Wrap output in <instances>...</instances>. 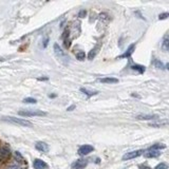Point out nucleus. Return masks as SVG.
I'll list each match as a JSON object with an SVG mask.
<instances>
[{
    "label": "nucleus",
    "mask_w": 169,
    "mask_h": 169,
    "mask_svg": "<svg viewBox=\"0 0 169 169\" xmlns=\"http://www.w3.org/2000/svg\"><path fill=\"white\" fill-rule=\"evenodd\" d=\"M165 125H167L166 120H164V122H161V123H151V124H149V126H150V127H155V128H160V127L165 126Z\"/></svg>",
    "instance_id": "obj_19"
},
{
    "label": "nucleus",
    "mask_w": 169,
    "mask_h": 169,
    "mask_svg": "<svg viewBox=\"0 0 169 169\" xmlns=\"http://www.w3.org/2000/svg\"><path fill=\"white\" fill-rule=\"evenodd\" d=\"M100 44H96V46H95V48H94V49H92V50H91V51H90V53H89V55H88V58H89V59H90V60H92L93 58H94L95 56H96V54L98 53V50H100Z\"/></svg>",
    "instance_id": "obj_13"
},
{
    "label": "nucleus",
    "mask_w": 169,
    "mask_h": 169,
    "mask_svg": "<svg viewBox=\"0 0 169 169\" xmlns=\"http://www.w3.org/2000/svg\"><path fill=\"white\" fill-rule=\"evenodd\" d=\"M86 14H87V12L85 11V10H83V11H80L78 13V17H80V18H83V17H85L86 16Z\"/></svg>",
    "instance_id": "obj_25"
},
{
    "label": "nucleus",
    "mask_w": 169,
    "mask_h": 169,
    "mask_svg": "<svg viewBox=\"0 0 169 169\" xmlns=\"http://www.w3.org/2000/svg\"><path fill=\"white\" fill-rule=\"evenodd\" d=\"M100 81L103 83H118V79L114 77H104V78H100Z\"/></svg>",
    "instance_id": "obj_14"
},
{
    "label": "nucleus",
    "mask_w": 169,
    "mask_h": 169,
    "mask_svg": "<svg viewBox=\"0 0 169 169\" xmlns=\"http://www.w3.org/2000/svg\"><path fill=\"white\" fill-rule=\"evenodd\" d=\"M33 166L35 167V169H46V168H48V164H46V163H44V161L39 160V159H36V160H34Z\"/></svg>",
    "instance_id": "obj_10"
},
{
    "label": "nucleus",
    "mask_w": 169,
    "mask_h": 169,
    "mask_svg": "<svg viewBox=\"0 0 169 169\" xmlns=\"http://www.w3.org/2000/svg\"><path fill=\"white\" fill-rule=\"evenodd\" d=\"M7 169H24V168H20L19 166H17V165H12V166L7 167ZM27 169V168H26Z\"/></svg>",
    "instance_id": "obj_27"
},
{
    "label": "nucleus",
    "mask_w": 169,
    "mask_h": 169,
    "mask_svg": "<svg viewBox=\"0 0 169 169\" xmlns=\"http://www.w3.org/2000/svg\"><path fill=\"white\" fill-rule=\"evenodd\" d=\"M154 66L158 69H164V65H163V63H161L160 60H154Z\"/></svg>",
    "instance_id": "obj_23"
},
{
    "label": "nucleus",
    "mask_w": 169,
    "mask_h": 169,
    "mask_svg": "<svg viewBox=\"0 0 169 169\" xmlns=\"http://www.w3.org/2000/svg\"><path fill=\"white\" fill-rule=\"evenodd\" d=\"M20 116H26V117H30V116H46V113L41 110H21L18 112Z\"/></svg>",
    "instance_id": "obj_3"
},
{
    "label": "nucleus",
    "mask_w": 169,
    "mask_h": 169,
    "mask_svg": "<svg viewBox=\"0 0 169 169\" xmlns=\"http://www.w3.org/2000/svg\"><path fill=\"white\" fill-rule=\"evenodd\" d=\"M35 148L42 153H46L49 151V146H48V144L44 143V142H37V143L35 144Z\"/></svg>",
    "instance_id": "obj_8"
},
{
    "label": "nucleus",
    "mask_w": 169,
    "mask_h": 169,
    "mask_svg": "<svg viewBox=\"0 0 169 169\" xmlns=\"http://www.w3.org/2000/svg\"><path fill=\"white\" fill-rule=\"evenodd\" d=\"M145 153H143L144 156L147 159H153V158H159L161 155V151L158 150H148V151H144Z\"/></svg>",
    "instance_id": "obj_9"
},
{
    "label": "nucleus",
    "mask_w": 169,
    "mask_h": 169,
    "mask_svg": "<svg viewBox=\"0 0 169 169\" xmlns=\"http://www.w3.org/2000/svg\"><path fill=\"white\" fill-rule=\"evenodd\" d=\"M168 48H169L168 35H165L164 39H163V42H162V49L164 50V51H168Z\"/></svg>",
    "instance_id": "obj_15"
},
{
    "label": "nucleus",
    "mask_w": 169,
    "mask_h": 169,
    "mask_svg": "<svg viewBox=\"0 0 169 169\" xmlns=\"http://www.w3.org/2000/svg\"><path fill=\"white\" fill-rule=\"evenodd\" d=\"M166 148V145L164 144H155L153 146H151L149 148V150H158V151H161V149H165Z\"/></svg>",
    "instance_id": "obj_17"
},
{
    "label": "nucleus",
    "mask_w": 169,
    "mask_h": 169,
    "mask_svg": "<svg viewBox=\"0 0 169 169\" xmlns=\"http://www.w3.org/2000/svg\"><path fill=\"white\" fill-rule=\"evenodd\" d=\"M168 16H169L168 13H163V14H160V16H159V19H160V20H164V19H166Z\"/></svg>",
    "instance_id": "obj_24"
},
{
    "label": "nucleus",
    "mask_w": 169,
    "mask_h": 169,
    "mask_svg": "<svg viewBox=\"0 0 169 169\" xmlns=\"http://www.w3.org/2000/svg\"><path fill=\"white\" fill-rule=\"evenodd\" d=\"M139 169H152V168L149 167V166H147V165H139Z\"/></svg>",
    "instance_id": "obj_28"
},
{
    "label": "nucleus",
    "mask_w": 169,
    "mask_h": 169,
    "mask_svg": "<svg viewBox=\"0 0 169 169\" xmlns=\"http://www.w3.org/2000/svg\"><path fill=\"white\" fill-rule=\"evenodd\" d=\"M23 103H27V104H36L37 100L33 97H26L24 100H23Z\"/></svg>",
    "instance_id": "obj_21"
},
{
    "label": "nucleus",
    "mask_w": 169,
    "mask_h": 169,
    "mask_svg": "<svg viewBox=\"0 0 169 169\" xmlns=\"http://www.w3.org/2000/svg\"><path fill=\"white\" fill-rule=\"evenodd\" d=\"M144 153V150L139 149V150H134V151H130V152H127L126 154L123 155L122 160L123 161H128V160H132V159L139 158V155H142Z\"/></svg>",
    "instance_id": "obj_4"
},
{
    "label": "nucleus",
    "mask_w": 169,
    "mask_h": 169,
    "mask_svg": "<svg viewBox=\"0 0 169 169\" xmlns=\"http://www.w3.org/2000/svg\"><path fill=\"white\" fill-rule=\"evenodd\" d=\"M74 108H75V106H74V105H72V106L68 107V108H67V110H68V111H72V110L74 109Z\"/></svg>",
    "instance_id": "obj_29"
},
{
    "label": "nucleus",
    "mask_w": 169,
    "mask_h": 169,
    "mask_svg": "<svg viewBox=\"0 0 169 169\" xmlns=\"http://www.w3.org/2000/svg\"><path fill=\"white\" fill-rule=\"evenodd\" d=\"M154 169H168V165L166 163H161V164L156 165L154 167Z\"/></svg>",
    "instance_id": "obj_22"
},
{
    "label": "nucleus",
    "mask_w": 169,
    "mask_h": 169,
    "mask_svg": "<svg viewBox=\"0 0 169 169\" xmlns=\"http://www.w3.org/2000/svg\"><path fill=\"white\" fill-rule=\"evenodd\" d=\"M93 150H94V148H93V146H91V145H83V146H80L78 148V153L79 155L85 156V155L92 152Z\"/></svg>",
    "instance_id": "obj_6"
},
{
    "label": "nucleus",
    "mask_w": 169,
    "mask_h": 169,
    "mask_svg": "<svg viewBox=\"0 0 169 169\" xmlns=\"http://www.w3.org/2000/svg\"><path fill=\"white\" fill-rule=\"evenodd\" d=\"M88 165V161L83 160V159H79L76 160L71 166V169H85Z\"/></svg>",
    "instance_id": "obj_5"
},
{
    "label": "nucleus",
    "mask_w": 169,
    "mask_h": 169,
    "mask_svg": "<svg viewBox=\"0 0 169 169\" xmlns=\"http://www.w3.org/2000/svg\"><path fill=\"white\" fill-rule=\"evenodd\" d=\"M2 120L7 122V123L14 124V125L22 126V127H32V123L30 120H27L24 118H17L13 117V116H9V117H3Z\"/></svg>",
    "instance_id": "obj_2"
},
{
    "label": "nucleus",
    "mask_w": 169,
    "mask_h": 169,
    "mask_svg": "<svg viewBox=\"0 0 169 169\" xmlns=\"http://www.w3.org/2000/svg\"><path fill=\"white\" fill-rule=\"evenodd\" d=\"M131 68H132L133 70H137V71H139V73H144V72H145V67H144V66L133 65Z\"/></svg>",
    "instance_id": "obj_18"
},
{
    "label": "nucleus",
    "mask_w": 169,
    "mask_h": 169,
    "mask_svg": "<svg viewBox=\"0 0 169 169\" xmlns=\"http://www.w3.org/2000/svg\"><path fill=\"white\" fill-rule=\"evenodd\" d=\"M10 155H11V151H10L9 147H7V146L0 147V161L7 160Z\"/></svg>",
    "instance_id": "obj_7"
},
{
    "label": "nucleus",
    "mask_w": 169,
    "mask_h": 169,
    "mask_svg": "<svg viewBox=\"0 0 169 169\" xmlns=\"http://www.w3.org/2000/svg\"><path fill=\"white\" fill-rule=\"evenodd\" d=\"M53 49H54V53H55L56 57L58 58V60H59L60 63H63L65 66L69 65V56L65 53V51H63V49L59 46V44H54Z\"/></svg>",
    "instance_id": "obj_1"
},
{
    "label": "nucleus",
    "mask_w": 169,
    "mask_h": 169,
    "mask_svg": "<svg viewBox=\"0 0 169 169\" xmlns=\"http://www.w3.org/2000/svg\"><path fill=\"white\" fill-rule=\"evenodd\" d=\"M76 58L78 60H83L85 58H86V54H85V52L79 51L78 53H76Z\"/></svg>",
    "instance_id": "obj_20"
},
{
    "label": "nucleus",
    "mask_w": 169,
    "mask_h": 169,
    "mask_svg": "<svg viewBox=\"0 0 169 169\" xmlns=\"http://www.w3.org/2000/svg\"><path fill=\"white\" fill-rule=\"evenodd\" d=\"M159 116L158 115H153V114H139L137 115V120H156Z\"/></svg>",
    "instance_id": "obj_12"
},
{
    "label": "nucleus",
    "mask_w": 169,
    "mask_h": 169,
    "mask_svg": "<svg viewBox=\"0 0 169 169\" xmlns=\"http://www.w3.org/2000/svg\"><path fill=\"white\" fill-rule=\"evenodd\" d=\"M80 91L83 94L88 95V96H93V95H96L98 93L97 91H91V90H88L87 88H80Z\"/></svg>",
    "instance_id": "obj_16"
},
{
    "label": "nucleus",
    "mask_w": 169,
    "mask_h": 169,
    "mask_svg": "<svg viewBox=\"0 0 169 169\" xmlns=\"http://www.w3.org/2000/svg\"><path fill=\"white\" fill-rule=\"evenodd\" d=\"M15 156H16V158H18L19 160L21 161V162H22L23 161V158H22V155L20 154V153L18 152V151H16V152H15Z\"/></svg>",
    "instance_id": "obj_26"
},
{
    "label": "nucleus",
    "mask_w": 169,
    "mask_h": 169,
    "mask_svg": "<svg viewBox=\"0 0 169 169\" xmlns=\"http://www.w3.org/2000/svg\"><path fill=\"white\" fill-rule=\"evenodd\" d=\"M135 49V44H132L129 46V48H128V50L125 52L124 54H122V55L120 56V58H126V57H130V56L132 55V53H133V51H134Z\"/></svg>",
    "instance_id": "obj_11"
}]
</instances>
